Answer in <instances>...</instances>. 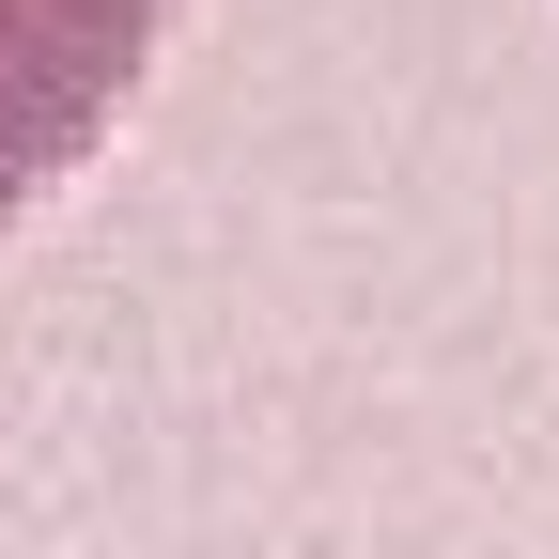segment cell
I'll return each mask as SVG.
<instances>
[{
    "instance_id": "1",
    "label": "cell",
    "mask_w": 559,
    "mask_h": 559,
    "mask_svg": "<svg viewBox=\"0 0 559 559\" xmlns=\"http://www.w3.org/2000/svg\"><path fill=\"white\" fill-rule=\"evenodd\" d=\"M140 62H156V0H0V218L109 140Z\"/></svg>"
}]
</instances>
